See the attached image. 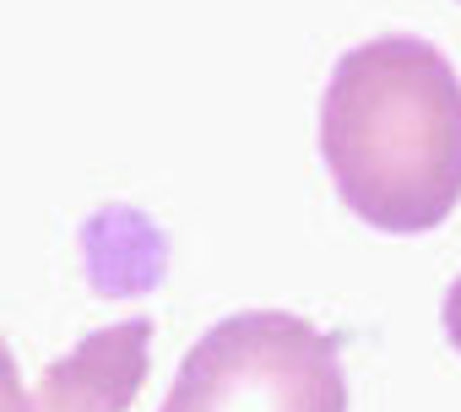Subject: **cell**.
Returning <instances> with one entry per match:
<instances>
[{"mask_svg":"<svg viewBox=\"0 0 461 412\" xmlns=\"http://www.w3.org/2000/svg\"><path fill=\"white\" fill-rule=\"evenodd\" d=\"M321 157L358 223L434 234L461 201V76L450 55L412 33L348 49L321 98Z\"/></svg>","mask_w":461,"mask_h":412,"instance_id":"obj_1","label":"cell"},{"mask_svg":"<svg viewBox=\"0 0 461 412\" xmlns=\"http://www.w3.org/2000/svg\"><path fill=\"white\" fill-rule=\"evenodd\" d=\"M163 412H348L342 342L288 309H240L185 353Z\"/></svg>","mask_w":461,"mask_h":412,"instance_id":"obj_2","label":"cell"},{"mask_svg":"<svg viewBox=\"0 0 461 412\" xmlns=\"http://www.w3.org/2000/svg\"><path fill=\"white\" fill-rule=\"evenodd\" d=\"M152 374V320H120L87 331L71 353H60L39 390L33 412H125Z\"/></svg>","mask_w":461,"mask_h":412,"instance_id":"obj_3","label":"cell"},{"mask_svg":"<svg viewBox=\"0 0 461 412\" xmlns=\"http://www.w3.org/2000/svg\"><path fill=\"white\" fill-rule=\"evenodd\" d=\"M0 412H33V396L23 385V369H17L6 336H0Z\"/></svg>","mask_w":461,"mask_h":412,"instance_id":"obj_4","label":"cell"},{"mask_svg":"<svg viewBox=\"0 0 461 412\" xmlns=\"http://www.w3.org/2000/svg\"><path fill=\"white\" fill-rule=\"evenodd\" d=\"M439 320H445V336H450V347L461 353V277L445 288V304H439Z\"/></svg>","mask_w":461,"mask_h":412,"instance_id":"obj_5","label":"cell"}]
</instances>
